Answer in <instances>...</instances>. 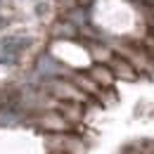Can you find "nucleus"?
Segmentation results:
<instances>
[{
	"instance_id": "1",
	"label": "nucleus",
	"mask_w": 154,
	"mask_h": 154,
	"mask_svg": "<svg viewBox=\"0 0 154 154\" xmlns=\"http://www.w3.org/2000/svg\"><path fill=\"white\" fill-rule=\"evenodd\" d=\"M29 126L38 128L43 133H74V126L59 114L57 109H48V112H36L29 116Z\"/></svg>"
},
{
	"instance_id": "4",
	"label": "nucleus",
	"mask_w": 154,
	"mask_h": 154,
	"mask_svg": "<svg viewBox=\"0 0 154 154\" xmlns=\"http://www.w3.org/2000/svg\"><path fill=\"white\" fill-rule=\"evenodd\" d=\"M85 71L93 76V81H95L100 88H114L116 85V76L112 74V69L107 64H90Z\"/></svg>"
},
{
	"instance_id": "2",
	"label": "nucleus",
	"mask_w": 154,
	"mask_h": 154,
	"mask_svg": "<svg viewBox=\"0 0 154 154\" xmlns=\"http://www.w3.org/2000/svg\"><path fill=\"white\" fill-rule=\"evenodd\" d=\"M109 69H112V74L116 76V81H128V83H135V81H140V74L135 71V66L131 64V62H126L123 57H119V55H114V57L109 59V64H107Z\"/></svg>"
},
{
	"instance_id": "3",
	"label": "nucleus",
	"mask_w": 154,
	"mask_h": 154,
	"mask_svg": "<svg viewBox=\"0 0 154 154\" xmlns=\"http://www.w3.org/2000/svg\"><path fill=\"white\" fill-rule=\"evenodd\" d=\"M57 112L64 116L71 126H81V123H85V119H88V107L81 104V102H59Z\"/></svg>"
}]
</instances>
